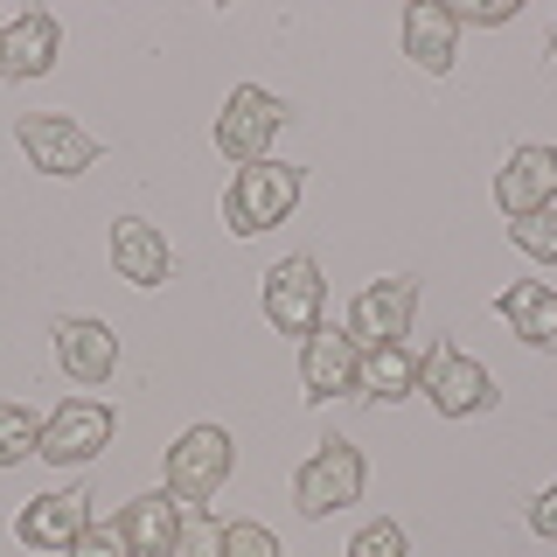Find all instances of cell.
I'll use <instances>...</instances> for the list:
<instances>
[{"label": "cell", "mask_w": 557, "mask_h": 557, "mask_svg": "<svg viewBox=\"0 0 557 557\" xmlns=\"http://www.w3.org/2000/svg\"><path fill=\"white\" fill-rule=\"evenodd\" d=\"M293 202H300V168H286V161L265 153V161L237 168L231 196H223V223H231L237 237H258V231H272V223H286Z\"/></svg>", "instance_id": "1"}, {"label": "cell", "mask_w": 557, "mask_h": 557, "mask_svg": "<svg viewBox=\"0 0 557 557\" xmlns=\"http://www.w3.org/2000/svg\"><path fill=\"white\" fill-rule=\"evenodd\" d=\"M418 391L432 397L440 418H474V411L495 405V376H487L474 356H460L453 342H440L425 362H418Z\"/></svg>", "instance_id": "2"}, {"label": "cell", "mask_w": 557, "mask_h": 557, "mask_svg": "<svg viewBox=\"0 0 557 557\" xmlns=\"http://www.w3.org/2000/svg\"><path fill=\"white\" fill-rule=\"evenodd\" d=\"M231 460H237V446H231L223 425H188L182 440L168 446V495L209 502L223 481H231Z\"/></svg>", "instance_id": "3"}, {"label": "cell", "mask_w": 557, "mask_h": 557, "mask_svg": "<svg viewBox=\"0 0 557 557\" xmlns=\"http://www.w3.org/2000/svg\"><path fill=\"white\" fill-rule=\"evenodd\" d=\"M293 502H300V516L356 509V502H362V453L348 440H321L313 460L300 467V481H293Z\"/></svg>", "instance_id": "4"}, {"label": "cell", "mask_w": 557, "mask_h": 557, "mask_svg": "<svg viewBox=\"0 0 557 557\" xmlns=\"http://www.w3.org/2000/svg\"><path fill=\"white\" fill-rule=\"evenodd\" d=\"M112 432H119V418L98 405V397H70V405H57L42 418V460L49 467H84L91 453H104L112 446Z\"/></svg>", "instance_id": "5"}, {"label": "cell", "mask_w": 557, "mask_h": 557, "mask_svg": "<svg viewBox=\"0 0 557 557\" xmlns=\"http://www.w3.org/2000/svg\"><path fill=\"white\" fill-rule=\"evenodd\" d=\"M321 307H327V286H321V265H313V258H278L265 272V321L278 335H313V327H321Z\"/></svg>", "instance_id": "6"}, {"label": "cell", "mask_w": 557, "mask_h": 557, "mask_svg": "<svg viewBox=\"0 0 557 557\" xmlns=\"http://www.w3.org/2000/svg\"><path fill=\"white\" fill-rule=\"evenodd\" d=\"M411 307H418V278H370L348 307V342L356 348H391L411 335Z\"/></svg>", "instance_id": "7"}, {"label": "cell", "mask_w": 557, "mask_h": 557, "mask_svg": "<svg viewBox=\"0 0 557 557\" xmlns=\"http://www.w3.org/2000/svg\"><path fill=\"white\" fill-rule=\"evenodd\" d=\"M278 126H286V104H278L272 91H258V84H237L231 104H223V119H216V147L251 168V161H265Z\"/></svg>", "instance_id": "8"}, {"label": "cell", "mask_w": 557, "mask_h": 557, "mask_svg": "<svg viewBox=\"0 0 557 557\" xmlns=\"http://www.w3.org/2000/svg\"><path fill=\"white\" fill-rule=\"evenodd\" d=\"M14 139H22L28 168H42V174H84L98 161V139L63 112H28L22 126H14Z\"/></svg>", "instance_id": "9"}, {"label": "cell", "mask_w": 557, "mask_h": 557, "mask_svg": "<svg viewBox=\"0 0 557 557\" xmlns=\"http://www.w3.org/2000/svg\"><path fill=\"white\" fill-rule=\"evenodd\" d=\"M495 202H502V216H509V223L550 209L557 202V147H516L509 168L495 174Z\"/></svg>", "instance_id": "10"}, {"label": "cell", "mask_w": 557, "mask_h": 557, "mask_svg": "<svg viewBox=\"0 0 557 557\" xmlns=\"http://www.w3.org/2000/svg\"><path fill=\"white\" fill-rule=\"evenodd\" d=\"M91 530V487H63V495H35L22 522H14V536H22L28 550H70L77 536Z\"/></svg>", "instance_id": "11"}, {"label": "cell", "mask_w": 557, "mask_h": 557, "mask_svg": "<svg viewBox=\"0 0 557 557\" xmlns=\"http://www.w3.org/2000/svg\"><path fill=\"white\" fill-rule=\"evenodd\" d=\"M57 49H63V28H57V14L28 8L22 22H8V35H0V77H14V84H28V77H49V70H57Z\"/></svg>", "instance_id": "12"}, {"label": "cell", "mask_w": 557, "mask_h": 557, "mask_svg": "<svg viewBox=\"0 0 557 557\" xmlns=\"http://www.w3.org/2000/svg\"><path fill=\"white\" fill-rule=\"evenodd\" d=\"M57 362L70 383H104L119 362V335L104 321H57Z\"/></svg>", "instance_id": "13"}, {"label": "cell", "mask_w": 557, "mask_h": 557, "mask_svg": "<svg viewBox=\"0 0 557 557\" xmlns=\"http://www.w3.org/2000/svg\"><path fill=\"white\" fill-rule=\"evenodd\" d=\"M356 362H362V348L335 335V327H313L307 335V356H300V383H307V397H342V391H356Z\"/></svg>", "instance_id": "14"}, {"label": "cell", "mask_w": 557, "mask_h": 557, "mask_svg": "<svg viewBox=\"0 0 557 557\" xmlns=\"http://www.w3.org/2000/svg\"><path fill=\"white\" fill-rule=\"evenodd\" d=\"M453 49H460V22H453L440 0H411L405 8V57L418 70H432V77H446Z\"/></svg>", "instance_id": "15"}, {"label": "cell", "mask_w": 557, "mask_h": 557, "mask_svg": "<svg viewBox=\"0 0 557 557\" xmlns=\"http://www.w3.org/2000/svg\"><path fill=\"white\" fill-rule=\"evenodd\" d=\"M112 265L133 286H168V237L147 216H119L112 223Z\"/></svg>", "instance_id": "16"}, {"label": "cell", "mask_w": 557, "mask_h": 557, "mask_svg": "<svg viewBox=\"0 0 557 557\" xmlns=\"http://www.w3.org/2000/svg\"><path fill=\"white\" fill-rule=\"evenodd\" d=\"M119 530H126L133 557H174V536H182V509H174V495H139L119 509Z\"/></svg>", "instance_id": "17"}, {"label": "cell", "mask_w": 557, "mask_h": 557, "mask_svg": "<svg viewBox=\"0 0 557 557\" xmlns=\"http://www.w3.org/2000/svg\"><path fill=\"white\" fill-rule=\"evenodd\" d=\"M502 321H509L530 348H550L557 342V286H544V278L509 286V293H502Z\"/></svg>", "instance_id": "18"}, {"label": "cell", "mask_w": 557, "mask_h": 557, "mask_svg": "<svg viewBox=\"0 0 557 557\" xmlns=\"http://www.w3.org/2000/svg\"><path fill=\"white\" fill-rule=\"evenodd\" d=\"M356 391H362V397H376V405H397V397H411V391H418V362L405 356V342H391V348H362V362H356Z\"/></svg>", "instance_id": "19"}, {"label": "cell", "mask_w": 557, "mask_h": 557, "mask_svg": "<svg viewBox=\"0 0 557 557\" xmlns=\"http://www.w3.org/2000/svg\"><path fill=\"white\" fill-rule=\"evenodd\" d=\"M35 446H42V418L22 411V405H0V467L28 460Z\"/></svg>", "instance_id": "20"}, {"label": "cell", "mask_w": 557, "mask_h": 557, "mask_svg": "<svg viewBox=\"0 0 557 557\" xmlns=\"http://www.w3.org/2000/svg\"><path fill=\"white\" fill-rule=\"evenodd\" d=\"M509 244L522 258H544V265H557V209H536V216L509 223Z\"/></svg>", "instance_id": "21"}, {"label": "cell", "mask_w": 557, "mask_h": 557, "mask_svg": "<svg viewBox=\"0 0 557 557\" xmlns=\"http://www.w3.org/2000/svg\"><path fill=\"white\" fill-rule=\"evenodd\" d=\"M223 557H286L265 522H223Z\"/></svg>", "instance_id": "22"}, {"label": "cell", "mask_w": 557, "mask_h": 557, "mask_svg": "<svg viewBox=\"0 0 557 557\" xmlns=\"http://www.w3.org/2000/svg\"><path fill=\"white\" fill-rule=\"evenodd\" d=\"M174 557H223V530H216V516H196V522L182 516V536H174Z\"/></svg>", "instance_id": "23"}, {"label": "cell", "mask_w": 557, "mask_h": 557, "mask_svg": "<svg viewBox=\"0 0 557 557\" xmlns=\"http://www.w3.org/2000/svg\"><path fill=\"white\" fill-rule=\"evenodd\" d=\"M63 557H133V544H126V530H119V522H91V530H84Z\"/></svg>", "instance_id": "24"}, {"label": "cell", "mask_w": 557, "mask_h": 557, "mask_svg": "<svg viewBox=\"0 0 557 557\" xmlns=\"http://www.w3.org/2000/svg\"><path fill=\"white\" fill-rule=\"evenodd\" d=\"M348 557H405V530H397V522H370V530L348 544Z\"/></svg>", "instance_id": "25"}, {"label": "cell", "mask_w": 557, "mask_h": 557, "mask_svg": "<svg viewBox=\"0 0 557 557\" xmlns=\"http://www.w3.org/2000/svg\"><path fill=\"white\" fill-rule=\"evenodd\" d=\"M446 14H453V22H481V28H495V22H509V14H516V0H467V8H453V0H446Z\"/></svg>", "instance_id": "26"}, {"label": "cell", "mask_w": 557, "mask_h": 557, "mask_svg": "<svg viewBox=\"0 0 557 557\" xmlns=\"http://www.w3.org/2000/svg\"><path fill=\"white\" fill-rule=\"evenodd\" d=\"M530 530H536V536H550V544H557V487H544V495L530 502Z\"/></svg>", "instance_id": "27"}, {"label": "cell", "mask_w": 557, "mask_h": 557, "mask_svg": "<svg viewBox=\"0 0 557 557\" xmlns=\"http://www.w3.org/2000/svg\"><path fill=\"white\" fill-rule=\"evenodd\" d=\"M550 57H557V28H550Z\"/></svg>", "instance_id": "28"}, {"label": "cell", "mask_w": 557, "mask_h": 557, "mask_svg": "<svg viewBox=\"0 0 557 557\" xmlns=\"http://www.w3.org/2000/svg\"><path fill=\"white\" fill-rule=\"evenodd\" d=\"M0 35H8V22H0Z\"/></svg>", "instance_id": "29"}]
</instances>
